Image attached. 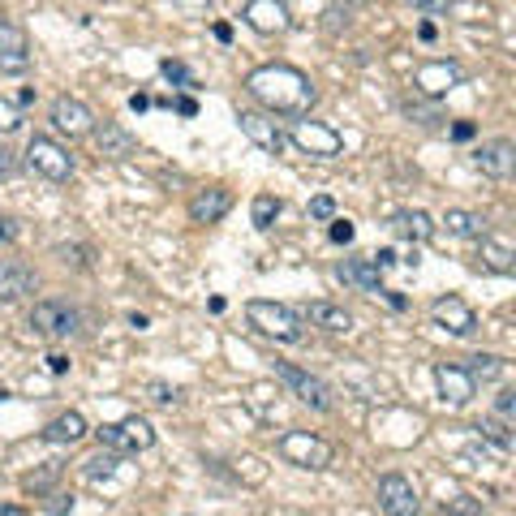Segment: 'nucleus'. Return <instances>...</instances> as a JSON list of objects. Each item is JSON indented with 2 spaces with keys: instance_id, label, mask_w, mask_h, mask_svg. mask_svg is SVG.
Here are the masks:
<instances>
[{
  "instance_id": "obj_1",
  "label": "nucleus",
  "mask_w": 516,
  "mask_h": 516,
  "mask_svg": "<svg viewBox=\"0 0 516 516\" xmlns=\"http://www.w3.org/2000/svg\"><path fill=\"white\" fill-rule=\"evenodd\" d=\"M246 91L271 112V117H306V112L314 108V99H319L314 82L301 74L297 65H258V69H250Z\"/></svg>"
},
{
  "instance_id": "obj_2",
  "label": "nucleus",
  "mask_w": 516,
  "mask_h": 516,
  "mask_svg": "<svg viewBox=\"0 0 516 516\" xmlns=\"http://www.w3.org/2000/svg\"><path fill=\"white\" fill-rule=\"evenodd\" d=\"M246 319H250V327H254L258 336L280 340V344H297L301 336H306V327H301L297 310L280 306V301H267V297L246 301Z\"/></svg>"
},
{
  "instance_id": "obj_3",
  "label": "nucleus",
  "mask_w": 516,
  "mask_h": 516,
  "mask_svg": "<svg viewBox=\"0 0 516 516\" xmlns=\"http://www.w3.org/2000/svg\"><path fill=\"white\" fill-rule=\"evenodd\" d=\"M276 452L297 469H327L332 456H336L332 443L319 439L314 430H284V435L276 439Z\"/></svg>"
},
{
  "instance_id": "obj_4",
  "label": "nucleus",
  "mask_w": 516,
  "mask_h": 516,
  "mask_svg": "<svg viewBox=\"0 0 516 516\" xmlns=\"http://www.w3.org/2000/svg\"><path fill=\"white\" fill-rule=\"evenodd\" d=\"M284 138H289L297 151L314 155V160H336V155H344V134L327 121H293V129Z\"/></svg>"
},
{
  "instance_id": "obj_5",
  "label": "nucleus",
  "mask_w": 516,
  "mask_h": 516,
  "mask_svg": "<svg viewBox=\"0 0 516 516\" xmlns=\"http://www.w3.org/2000/svg\"><path fill=\"white\" fill-rule=\"evenodd\" d=\"M99 443H104L108 452H117V456H129V452H147L151 443H155V430L147 418H121V422H104L95 430Z\"/></svg>"
},
{
  "instance_id": "obj_6",
  "label": "nucleus",
  "mask_w": 516,
  "mask_h": 516,
  "mask_svg": "<svg viewBox=\"0 0 516 516\" xmlns=\"http://www.w3.org/2000/svg\"><path fill=\"white\" fill-rule=\"evenodd\" d=\"M26 164H31L39 177L56 181V185H65L69 177H74V155H69L61 142H52L43 134H35L31 142H26Z\"/></svg>"
},
{
  "instance_id": "obj_7",
  "label": "nucleus",
  "mask_w": 516,
  "mask_h": 516,
  "mask_svg": "<svg viewBox=\"0 0 516 516\" xmlns=\"http://www.w3.org/2000/svg\"><path fill=\"white\" fill-rule=\"evenodd\" d=\"M31 327H35L39 336L65 340V336H74L78 327H82V314H78V306H69L65 297H48V301H35Z\"/></svg>"
},
{
  "instance_id": "obj_8",
  "label": "nucleus",
  "mask_w": 516,
  "mask_h": 516,
  "mask_svg": "<svg viewBox=\"0 0 516 516\" xmlns=\"http://www.w3.org/2000/svg\"><path fill=\"white\" fill-rule=\"evenodd\" d=\"M276 379L289 387V392L301 400V405H310V409H319V413H332V387H327L319 375H310V370H301V366H289V362H276Z\"/></svg>"
},
{
  "instance_id": "obj_9",
  "label": "nucleus",
  "mask_w": 516,
  "mask_h": 516,
  "mask_svg": "<svg viewBox=\"0 0 516 516\" xmlns=\"http://www.w3.org/2000/svg\"><path fill=\"white\" fill-rule=\"evenodd\" d=\"M237 125H241V134H246L263 155H284V147H289V138H284V129L276 121H271V112L241 108L237 112Z\"/></svg>"
},
{
  "instance_id": "obj_10",
  "label": "nucleus",
  "mask_w": 516,
  "mask_h": 516,
  "mask_svg": "<svg viewBox=\"0 0 516 516\" xmlns=\"http://www.w3.org/2000/svg\"><path fill=\"white\" fill-rule=\"evenodd\" d=\"M379 508L387 516H418L422 495H418V486H413L405 473H383L379 478Z\"/></svg>"
},
{
  "instance_id": "obj_11",
  "label": "nucleus",
  "mask_w": 516,
  "mask_h": 516,
  "mask_svg": "<svg viewBox=\"0 0 516 516\" xmlns=\"http://www.w3.org/2000/svg\"><path fill=\"white\" fill-rule=\"evenodd\" d=\"M435 387H439V400L443 405H452V409H465L469 400L478 396V379H473L465 366H456V362H439L435 366Z\"/></svg>"
},
{
  "instance_id": "obj_12",
  "label": "nucleus",
  "mask_w": 516,
  "mask_h": 516,
  "mask_svg": "<svg viewBox=\"0 0 516 516\" xmlns=\"http://www.w3.org/2000/svg\"><path fill=\"white\" fill-rule=\"evenodd\" d=\"M31 69V39L18 22L0 18V74H26Z\"/></svg>"
},
{
  "instance_id": "obj_13",
  "label": "nucleus",
  "mask_w": 516,
  "mask_h": 516,
  "mask_svg": "<svg viewBox=\"0 0 516 516\" xmlns=\"http://www.w3.org/2000/svg\"><path fill=\"white\" fill-rule=\"evenodd\" d=\"M430 319H435L443 332H452V336H461V340L478 332V314H473V306H469L465 297H452V293L439 297L435 306H430Z\"/></svg>"
},
{
  "instance_id": "obj_14",
  "label": "nucleus",
  "mask_w": 516,
  "mask_h": 516,
  "mask_svg": "<svg viewBox=\"0 0 516 516\" xmlns=\"http://www.w3.org/2000/svg\"><path fill=\"white\" fill-rule=\"evenodd\" d=\"M461 82H465V69L461 65L430 61V65H422L418 74H413V91H418L422 99H439V95H448L452 86H461Z\"/></svg>"
},
{
  "instance_id": "obj_15",
  "label": "nucleus",
  "mask_w": 516,
  "mask_h": 516,
  "mask_svg": "<svg viewBox=\"0 0 516 516\" xmlns=\"http://www.w3.org/2000/svg\"><path fill=\"white\" fill-rule=\"evenodd\" d=\"M52 125L69 138H86L95 129V112L86 108L78 95H56L52 99Z\"/></svg>"
},
{
  "instance_id": "obj_16",
  "label": "nucleus",
  "mask_w": 516,
  "mask_h": 516,
  "mask_svg": "<svg viewBox=\"0 0 516 516\" xmlns=\"http://www.w3.org/2000/svg\"><path fill=\"white\" fill-rule=\"evenodd\" d=\"M241 18H246V26L258 31V35H284L293 26L284 0H250V5L241 9Z\"/></svg>"
},
{
  "instance_id": "obj_17",
  "label": "nucleus",
  "mask_w": 516,
  "mask_h": 516,
  "mask_svg": "<svg viewBox=\"0 0 516 516\" xmlns=\"http://www.w3.org/2000/svg\"><path fill=\"white\" fill-rule=\"evenodd\" d=\"M473 164H478L486 177H495V181H508L512 172H516V147L508 138H495V142H486V147L473 151Z\"/></svg>"
},
{
  "instance_id": "obj_18",
  "label": "nucleus",
  "mask_w": 516,
  "mask_h": 516,
  "mask_svg": "<svg viewBox=\"0 0 516 516\" xmlns=\"http://www.w3.org/2000/svg\"><path fill=\"white\" fill-rule=\"evenodd\" d=\"M228 211H233V194H228L224 185H207V190H194V198H190L194 224H220Z\"/></svg>"
},
{
  "instance_id": "obj_19",
  "label": "nucleus",
  "mask_w": 516,
  "mask_h": 516,
  "mask_svg": "<svg viewBox=\"0 0 516 516\" xmlns=\"http://www.w3.org/2000/svg\"><path fill=\"white\" fill-rule=\"evenodd\" d=\"M35 267H26L22 258H0V301H22L26 293H35Z\"/></svg>"
},
{
  "instance_id": "obj_20",
  "label": "nucleus",
  "mask_w": 516,
  "mask_h": 516,
  "mask_svg": "<svg viewBox=\"0 0 516 516\" xmlns=\"http://www.w3.org/2000/svg\"><path fill=\"white\" fill-rule=\"evenodd\" d=\"M91 138L99 142V155H108V160H129V155L138 151V138L117 121H95Z\"/></svg>"
},
{
  "instance_id": "obj_21",
  "label": "nucleus",
  "mask_w": 516,
  "mask_h": 516,
  "mask_svg": "<svg viewBox=\"0 0 516 516\" xmlns=\"http://www.w3.org/2000/svg\"><path fill=\"white\" fill-rule=\"evenodd\" d=\"M336 276L344 284H353V289H362V293H379L383 289V271L370 263V258H349V263L336 267Z\"/></svg>"
},
{
  "instance_id": "obj_22",
  "label": "nucleus",
  "mask_w": 516,
  "mask_h": 516,
  "mask_svg": "<svg viewBox=\"0 0 516 516\" xmlns=\"http://www.w3.org/2000/svg\"><path fill=\"white\" fill-rule=\"evenodd\" d=\"M306 319L314 327H323V332H332V336H340V332H349V327H353V314L344 306H336V301H310Z\"/></svg>"
},
{
  "instance_id": "obj_23",
  "label": "nucleus",
  "mask_w": 516,
  "mask_h": 516,
  "mask_svg": "<svg viewBox=\"0 0 516 516\" xmlns=\"http://www.w3.org/2000/svg\"><path fill=\"white\" fill-rule=\"evenodd\" d=\"M478 263L486 271H495V276H512V271H516V254H512V246H504V241L478 237Z\"/></svg>"
},
{
  "instance_id": "obj_24",
  "label": "nucleus",
  "mask_w": 516,
  "mask_h": 516,
  "mask_svg": "<svg viewBox=\"0 0 516 516\" xmlns=\"http://www.w3.org/2000/svg\"><path fill=\"white\" fill-rule=\"evenodd\" d=\"M86 430H91V426H86L82 413L69 409V413H61V418H52L48 426H43V439H48V443H69V448H74V443L86 439Z\"/></svg>"
},
{
  "instance_id": "obj_25",
  "label": "nucleus",
  "mask_w": 516,
  "mask_h": 516,
  "mask_svg": "<svg viewBox=\"0 0 516 516\" xmlns=\"http://www.w3.org/2000/svg\"><path fill=\"white\" fill-rule=\"evenodd\" d=\"M392 228H396V237L418 241V246L435 237V220H430L426 211H396V215H392Z\"/></svg>"
},
{
  "instance_id": "obj_26",
  "label": "nucleus",
  "mask_w": 516,
  "mask_h": 516,
  "mask_svg": "<svg viewBox=\"0 0 516 516\" xmlns=\"http://www.w3.org/2000/svg\"><path fill=\"white\" fill-rule=\"evenodd\" d=\"M443 228H448L452 237H465V241H473V237H482V228H486V220L478 211H465V207H452L448 215H443Z\"/></svg>"
},
{
  "instance_id": "obj_27",
  "label": "nucleus",
  "mask_w": 516,
  "mask_h": 516,
  "mask_svg": "<svg viewBox=\"0 0 516 516\" xmlns=\"http://www.w3.org/2000/svg\"><path fill=\"white\" fill-rule=\"evenodd\" d=\"M400 112H405V117H409V121H418V125H426V129H439L443 121H448V117H443V112H439L435 104H426V99H422V95H413V99H405V104H400Z\"/></svg>"
},
{
  "instance_id": "obj_28",
  "label": "nucleus",
  "mask_w": 516,
  "mask_h": 516,
  "mask_svg": "<svg viewBox=\"0 0 516 516\" xmlns=\"http://www.w3.org/2000/svg\"><path fill=\"white\" fill-rule=\"evenodd\" d=\"M504 357H495V353H473V357H465V370H469V375L473 379H499V375H504Z\"/></svg>"
},
{
  "instance_id": "obj_29",
  "label": "nucleus",
  "mask_w": 516,
  "mask_h": 516,
  "mask_svg": "<svg viewBox=\"0 0 516 516\" xmlns=\"http://www.w3.org/2000/svg\"><path fill=\"white\" fill-rule=\"evenodd\" d=\"M250 220H254L258 233H267V228L280 220V198H276V194H258L254 207H250Z\"/></svg>"
},
{
  "instance_id": "obj_30",
  "label": "nucleus",
  "mask_w": 516,
  "mask_h": 516,
  "mask_svg": "<svg viewBox=\"0 0 516 516\" xmlns=\"http://www.w3.org/2000/svg\"><path fill=\"white\" fill-rule=\"evenodd\" d=\"M478 430H482V439H491L499 452H508V448H512V430H508V422H504V418H482V426H478Z\"/></svg>"
},
{
  "instance_id": "obj_31",
  "label": "nucleus",
  "mask_w": 516,
  "mask_h": 516,
  "mask_svg": "<svg viewBox=\"0 0 516 516\" xmlns=\"http://www.w3.org/2000/svg\"><path fill=\"white\" fill-rule=\"evenodd\" d=\"M112 469H117V452H95L86 461V478H108Z\"/></svg>"
},
{
  "instance_id": "obj_32",
  "label": "nucleus",
  "mask_w": 516,
  "mask_h": 516,
  "mask_svg": "<svg viewBox=\"0 0 516 516\" xmlns=\"http://www.w3.org/2000/svg\"><path fill=\"white\" fill-rule=\"evenodd\" d=\"M18 129H22V112H18V104L0 99V138H5V134H18Z\"/></svg>"
},
{
  "instance_id": "obj_33",
  "label": "nucleus",
  "mask_w": 516,
  "mask_h": 516,
  "mask_svg": "<svg viewBox=\"0 0 516 516\" xmlns=\"http://www.w3.org/2000/svg\"><path fill=\"white\" fill-rule=\"evenodd\" d=\"M443 512H448V516H482V504H478V499H469V495H456V499L443 504Z\"/></svg>"
},
{
  "instance_id": "obj_34",
  "label": "nucleus",
  "mask_w": 516,
  "mask_h": 516,
  "mask_svg": "<svg viewBox=\"0 0 516 516\" xmlns=\"http://www.w3.org/2000/svg\"><path fill=\"white\" fill-rule=\"evenodd\" d=\"M160 74L168 78V82H177V86H194V74L185 69L181 61H160Z\"/></svg>"
},
{
  "instance_id": "obj_35",
  "label": "nucleus",
  "mask_w": 516,
  "mask_h": 516,
  "mask_svg": "<svg viewBox=\"0 0 516 516\" xmlns=\"http://www.w3.org/2000/svg\"><path fill=\"white\" fill-rule=\"evenodd\" d=\"M310 215L314 220H336V203L327 194H319V198H310Z\"/></svg>"
},
{
  "instance_id": "obj_36",
  "label": "nucleus",
  "mask_w": 516,
  "mask_h": 516,
  "mask_svg": "<svg viewBox=\"0 0 516 516\" xmlns=\"http://www.w3.org/2000/svg\"><path fill=\"white\" fill-rule=\"evenodd\" d=\"M353 237H357V228L349 220H332V241H336V246H349Z\"/></svg>"
},
{
  "instance_id": "obj_37",
  "label": "nucleus",
  "mask_w": 516,
  "mask_h": 516,
  "mask_svg": "<svg viewBox=\"0 0 516 516\" xmlns=\"http://www.w3.org/2000/svg\"><path fill=\"white\" fill-rule=\"evenodd\" d=\"M151 400H155V405H172V400H177V387H168V383L155 379L151 383Z\"/></svg>"
},
{
  "instance_id": "obj_38",
  "label": "nucleus",
  "mask_w": 516,
  "mask_h": 516,
  "mask_svg": "<svg viewBox=\"0 0 516 516\" xmlns=\"http://www.w3.org/2000/svg\"><path fill=\"white\" fill-rule=\"evenodd\" d=\"M413 9H422V13H430V18H435V13H448L452 9V0H409Z\"/></svg>"
},
{
  "instance_id": "obj_39",
  "label": "nucleus",
  "mask_w": 516,
  "mask_h": 516,
  "mask_svg": "<svg viewBox=\"0 0 516 516\" xmlns=\"http://www.w3.org/2000/svg\"><path fill=\"white\" fill-rule=\"evenodd\" d=\"M495 409H499V418H512V413H516V392H508V387H504V392H499V400H495Z\"/></svg>"
},
{
  "instance_id": "obj_40",
  "label": "nucleus",
  "mask_w": 516,
  "mask_h": 516,
  "mask_svg": "<svg viewBox=\"0 0 516 516\" xmlns=\"http://www.w3.org/2000/svg\"><path fill=\"white\" fill-rule=\"evenodd\" d=\"M13 164H18V160H13V151L5 147V142H0V177H9Z\"/></svg>"
},
{
  "instance_id": "obj_41",
  "label": "nucleus",
  "mask_w": 516,
  "mask_h": 516,
  "mask_svg": "<svg viewBox=\"0 0 516 516\" xmlns=\"http://www.w3.org/2000/svg\"><path fill=\"white\" fill-rule=\"evenodd\" d=\"M48 370H52V375H65V370H69V362H65L61 353H52V357H48Z\"/></svg>"
},
{
  "instance_id": "obj_42",
  "label": "nucleus",
  "mask_w": 516,
  "mask_h": 516,
  "mask_svg": "<svg viewBox=\"0 0 516 516\" xmlns=\"http://www.w3.org/2000/svg\"><path fill=\"white\" fill-rule=\"evenodd\" d=\"M452 138H461V142H465V138H473V125H469V121H461V125H452Z\"/></svg>"
},
{
  "instance_id": "obj_43",
  "label": "nucleus",
  "mask_w": 516,
  "mask_h": 516,
  "mask_svg": "<svg viewBox=\"0 0 516 516\" xmlns=\"http://www.w3.org/2000/svg\"><path fill=\"white\" fill-rule=\"evenodd\" d=\"M129 108H134V112H147L151 99H147V95H134V99H129Z\"/></svg>"
},
{
  "instance_id": "obj_44",
  "label": "nucleus",
  "mask_w": 516,
  "mask_h": 516,
  "mask_svg": "<svg viewBox=\"0 0 516 516\" xmlns=\"http://www.w3.org/2000/svg\"><path fill=\"white\" fill-rule=\"evenodd\" d=\"M0 516H31V512L18 508V504H0Z\"/></svg>"
},
{
  "instance_id": "obj_45",
  "label": "nucleus",
  "mask_w": 516,
  "mask_h": 516,
  "mask_svg": "<svg viewBox=\"0 0 516 516\" xmlns=\"http://www.w3.org/2000/svg\"><path fill=\"white\" fill-rule=\"evenodd\" d=\"M177 112H185V117H194L198 104H194V99H177Z\"/></svg>"
},
{
  "instance_id": "obj_46",
  "label": "nucleus",
  "mask_w": 516,
  "mask_h": 516,
  "mask_svg": "<svg viewBox=\"0 0 516 516\" xmlns=\"http://www.w3.org/2000/svg\"><path fill=\"white\" fill-rule=\"evenodd\" d=\"M172 5H185V9H207L211 0H172Z\"/></svg>"
},
{
  "instance_id": "obj_47",
  "label": "nucleus",
  "mask_w": 516,
  "mask_h": 516,
  "mask_svg": "<svg viewBox=\"0 0 516 516\" xmlns=\"http://www.w3.org/2000/svg\"><path fill=\"white\" fill-rule=\"evenodd\" d=\"M332 5H336V9H344V13H349V9H357V5H366V0H332Z\"/></svg>"
}]
</instances>
